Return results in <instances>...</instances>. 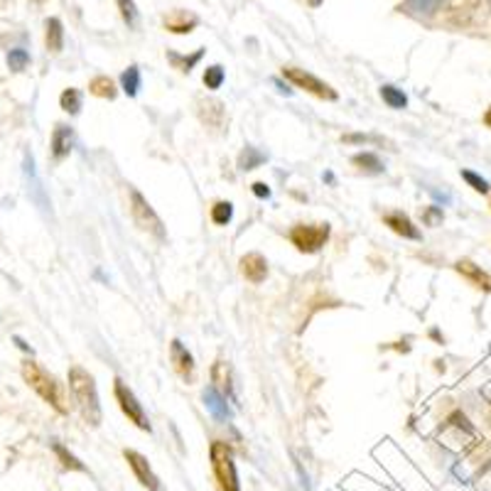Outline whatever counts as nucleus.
Instances as JSON below:
<instances>
[{
  "label": "nucleus",
  "instance_id": "nucleus-1",
  "mask_svg": "<svg viewBox=\"0 0 491 491\" xmlns=\"http://www.w3.org/2000/svg\"><path fill=\"white\" fill-rule=\"evenodd\" d=\"M69 389H72L76 406L82 410L83 423H89L92 427L101 425V403H99V390H96V381H93L92 373L82 366H72L69 369Z\"/></svg>",
  "mask_w": 491,
  "mask_h": 491
},
{
  "label": "nucleus",
  "instance_id": "nucleus-2",
  "mask_svg": "<svg viewBox=\"0 0 491 491\" xmlns=\"http://www.w3.org/2000/svg\"><path fill=\"white\" fill-rule=\"evenodd\" d=\"M22 379H25V383H28L30 389L35 390L45 403H49L57 413H62V416L69 413V406H66V396H65V389H62V383H59L49 371L42 369L38 362H30L28 359V362L22 364Z\"/></svg>",
  "mask_w": 491,
  "mask_h": 491
},
{
  "label": "nucleus",
  "instance_id": "nucleus-3",
  "mask_svg": "<svg viewBox=\"0 0 491 491\" xmlns=\"http://www.w3.org/2000/svg\"><path fill=\"white\" fill-rule=\"evenodd\" d=\"M209 460H212L214 479H216L219 491H241L232 447L222 443V440H216V443H212V450H209Z\"/></svg>",
  "mask_w": 491,
  "mask_h": 491
},
{
  "label": "nucleus",
  "instance_id": "nucleus-4",
  "mask_svg": "<svg viewBox=\"0 0 491 491\" xmlns=\"http://www.w3.org/2000/svg\"><path fill=\"white\" fill-rule=\"evenodd\" d=\"M130 214H133V222L138 224L140 232L150 233L155 239H165V226L160 222L158 212L150 206V202L145 197L140 195L138 189H130Z\"/></svg>",
  "mask_w": 491,
  "mask_h": 491
},
{
  "label": "nucleus",
  "instance_id": "nucleus-5",
  "mask_svg": "<svg viewBox=\"0 0 491 491\" xmlns=\"http://www.w3.org/2000/svg\"><path fill=\"white\" fill-rule=\"evenodd\" d=\"M329 241V224H295L290 229V243L300 253H317Z\"/></svg>",
  "mask_w": 491,
  "mask_h": 491
},
{
  "label": "nucleus",
  "instance_id": "nucleus-6",
  "mask_svg": "<svg viewBox=\"0 0 491 491\" xmlns=\"http://www.w3.org/2000/svg\"><path fill=\"white\" fill-rule=\"evenodd\" d=\"M283 76L290 83H295L297 89H305L307 93H312L317 99H325V101H337L339 99V93L334 92L329 83L317 79L315 75H310V72L300 69V66H283Z\"/></svg>",
  "mask_w": 491,
  "mask_h": 491
},
{
  "label": "nucleus",
  "instance_id": "nucleus-7",
  "mask_svg": "<svg viewBox=\"0 0 491 491\" xmlns=\"http://www.w3.org/2000/svg\"><path fill=\"white\" fill-rule=\"evenodd\" d=\"M113 396H116V400H118V408H121L123 416L128 417V423H133L138 430L150 433V423H148V416H145V410H143V406H140V400L136 399V393H133V390H130L121 379L113 381Z\"/></svg>",
  "mask_w": 491,
  "mask_h": 491
},
{
  "label": "nucleus",
  "instance_id": "nucleus-8",
  "mask_svg": "<svg viewBox=\"0 0 491 491\" xmlns=\"http://www.w3.org/2000/svg\"><path fill=\"white\" fill-rule=\"evenodd\" d=\"M170 362H172V369H175V373L180 379L185 381V383H195V356L189 354V349H187L180 339H172V344H170Z\"/></svg>",
  "mask_w": 491,
  "mask_h": 491
},
{
  "label": "nucleus",
  "instance_id": "nucleus-9",
  "mask_svg": "<svg viewBox=\"0 0 491 491\" xmlns=\"http://www.w3.org/2000/svg\"><path fill=\"white\" fill-rule=\"evenodd\" d=\"M123 457H126V462H128V467L133 469V474H136V479H138L143 487L148 491H162V484H160L158 474L150 469L148 460L143 457L140 452H136V450H126L123 452Z\"/></svg>",
  "mask_w": 491,
  "mask_h": 491
},
{
  "label": "nucleus",
  "instance_id": "nucleus-10",
  "mask_svg": "<svg viewBox=\"0 0 491 491\" xmlns=\"http://www.w3.org/2000/svg\"><path fill=\"white\" fill-rule=\"evenodd\" d=\"M197 113H199L202 123L214 130H224V126L229 123L226 106H224L222 101H216V99H202V101H199V109H197Z\"/></svg>",
  "mask_w": 491,
  "mask_h": 491
},
{
  "label": "nucleus",
  "instance_id": "nucleus-11",
  "mask_svg": "<svg viewBox=\"0 0 491 491\" xmlns=\"http://www.w3.org/2000/svg\"><path fill=\"white\" fill-rule=\"evenodd\" d=\"M383 224H386L393 233L403 236V239H410V241H420V239H423V233H420V229L413 224V219H410L408 214L389 212L383 216Z\"/></svg>",
  "mask_w": 491,
  "mask_h": 491
},
{
  "label": "nucleus",
  "instance_id": "nucleus-12",
  "mask_svg": "<svg viewBox=\"0 0 491 491\" xmlns=\"http://www.w3.org/2000/svg\"><path fill=\"white\" fill-rule=\"evenodd\" d=\"M454 270H457V273H460L469 285L479 287V290H484V293H491V276L487 273V270L479 268V266H474L472 260H467V259L457 260V263H454Z\"/></svg>",
  "mask_w": 491,
  "mask_h": 491
},
{
  "label": "nucleus",
  "instance_id": "nucleus-13",
  "mask_svg": "<svg viewBox=\"0 0 491 491\" xmlns=\"http://www.w3.org/2000/svg\"><path fill=\"white\" fill-rule=\"evenodd\" d=\"M241 276L253 285H260L263 280L268 278V260L263 259L260 253H246L241 259Z\"/></svg>",
  "mask_w": 491,
  "mask_h": 491
},
{
  "label": "nucleus",
  "instance_id": "nucleus-14",
  "mask_svg": "<svg viewBox=\"0 0 491 491\" xmlns=\"http://www.w3.org/2000/svg\"><path fill=\"white\" fill-rule=\"evenodd\" d=\"M72 145H75V130L65 123H57L55 133H52V160L62 162L65 158H69Z\"/></svg>",
  "mask_w": 491,
  "mask_h": 491
},
{
  "label": "nucleus",
  "instance_id": "nucleus-15",
  "mask_svg": "<svg viewBox=\"0 0 491 491\" xmlns=\"http://www.w3.org/2000/svg\"><path fill=\"white\" fill-rule=\"evenodd\" d=\"M479 5H482V0H445L443 15L450 22H467L477 13Z\"/></svg>",
  "mask_w": 491,
  "mask_h": 491
},
{
  "label": "nucleus",
  "instance_id": "nucleus-16",
  "mask_svg": "<svg viewBox=\"0 0 491 491\" xmlns=\"http://www.w3.org/2000/svg\"><path fill=\"white\" fill-rule=\"evenodd\" d=\"M197 15L187 13V10H172L165 18V30L167 32H175V35H187L197 28Z\"/></svg>",
  "mask_w": 491,
  "mask_h": 491
},
{
  "label": "nucleus",
  "instance_id": "nucleus-17",
  "mask_svg": "<svg viewBox=\"0 0 491 491\" xmlns=\"http://www.w3.org/2000/svg\"><path fill=\"white\" fill-rule=\"evenodd\" d=\"M212 381H214V390H216V393L229 396V393H232V366H229L226 362L214 364Z\"/></svg>",
  "mask_w": 491,
  "mask_h": 491
},
{
  "label": "nucleus",
  "instance_id": "nucleus-18",
  "mask_svg": "<svg viewBox=\"0 0 491 491\" xmlns=\"http://www.w3.org/2000/svg\"><path fill=\"white\" fill-rule=\"evenodd\" d=\"M47 32H45V45L49 52H62V47H65V28H62V22L57 18L47 20Z\"/></svg>",
  "mask_w": 491,
  "mask_h": 491
},
{
  "label": "nucleus",
  "instance_id": "nucleus-19",
  "mask_svg": "<svg viewBox=\"0 0 491 491\" xmlns=\"http://www.w3.org/2000/svg\"><path fill=\"white\" fill-rule=\"evenodd\" d=\"M89 93H93L96 99L113 101L118 96V89H116V82H113L111 76H93L92 83H89Z\"/></svg>",
  "mask_w": 491,
  "mask_h": 491
},
{
  "label": "nucleus",
  "instance_id": "nucleus-20",
  "mask_svg": "<svg viewBox=\"0 0 491 491\" xmlns=\"http://www.w3.org/2000/svg\"><path fill=\"white\" fill-rule=\"evenodd\" d=\"M381 99L389 109H406V103H408V96L400 92L399 86H390V83L381 86Z\"/></svg>",
  "mask_w": 491,
  "mask_h": 491
},
{
  "label": "nucleus",
  "instance_id": "nucleus-21",
  "mask_svg": "<svg viewBox=\"0 0 491 491\" xmlns=\"http://www.w3.org/2000/svg\"><path fill=\"white\" fill-rule=\"evenodd\" d=\"M352 162L364 172H371V175H379L383 172V162L379 160V155H373V153H359V155H354Z\"/></svg>",
  "mask_w": 491,
  "mask_h": 491
},
{
  "label": "nucleus",
  "instance_id": "nucleus-22",
  "mask_svg": "<svg viewBox=\"0 0 491 491\" xmlns=\"http://www.w3.org/2000/svg\"><path fill=\"white\" fill-rule=\"evenodd\" d=\"M232 216H233L232 202H224V199H219V202H214V206H212V222L216 224V226H226V224L232 222Z\"/></svg>",
  "mask_w": 491,
  "mask_h": 491
},
{
  "label": "nucleus",
  "instance_id": "nucleus-23",
  "mask_svg": "<svg viewBox=\"0 0 491 491\" xmlns=\"http://www.w3.org/2000/svg\"><path fill=\"white\" fill-rule=\"evenodd\" d=\"M59 106H62L66 113L76 116V113L82 111V93L76 92V89H66V92L59 96Z\"/></svg>",
  "mask_w": 491,
  "mask_h": 491
},
{
  "label": "nucleus",
  "instance_id": "nucleus-24",
  "mask_svg": "<svg viewBox=\"0 0 491 491\" xmlns=\"http://www.w3.org/2000/svg\"><path fill=\"white\" fill-rule=\"evenodd\" d=\"M121 86L123 92L128 93V96H136L140 89V72L138 66H128L126 72L121 75Z\"/></svg>",
  "mask_w": 491,
  "mask_h": 491
},
{
  "label": "nucleus",
  "instance_id": "nucleus-25",
  "mask_svg": "<svg viewBox=\"0 0 491 491\" xmlns=\"http://www.w3.org/2000/svg\"><path fill=\"white\" fill-rule=\"evenodd\" d=\"M263 162H266V155L259 153L256 148H246L241 155H239V167H241V170H256V167L263 165Z\"/></svg>",
  "mask_w": 491,
  "mask_h": 491
},
{
  "label": "nucleus",
  "instance_id": "nucleus-26",
  "mask_svg": "<svg viewBox=\"0 0 491 491\" xmlns=\"http://www.w3.org/2000/svg\"><path fill=\"white\" fill-rule=\"evenodd\" d=\"M462 180L472 187L474 192H479V195H487V192H489V182H487L484 177L477 175V172H472V170H462Z\"/></svg>",
  "mask_w": 491,
  "mask_h": 491
},
{
  "label": "nucleus",
  "instance_id": "nucleus-27",
  "mask_svg": "<svg viewBox=\"0 0 491 491\" xmlns=\"http://www.w3.org/2000/svg\"><path fill=\"white\" fill-rule=\"evenodd\" d=\"M118 3V10H121V18L126 20V25L136 28L138 25V10H136V3L133 0H116Z\"/></svg>",
  "mask_w": 491,
  "mask_h": 491
},
{
  "label": "nucleus",
  "instance_id": "nucleus-28",
  "mask_svg": "<svg viewBox=\"0 0 491 491\" xmlns=\"http://www.w3.org/2000/svg\"><path fill=\"white\" fill-rule=\"evenodd\" d=\"M224 83V66L214 65L205 69V86L206 89H219Z\"/></svg>",
  "mask_w": 491,
  "mask_h": 491
},
{
  "label": "nucleus",
  "instance_id": "nucleus-29",
  "mask_svg": "<svg viewBox=\"0 0 491 491\" xmlns=\"http://www.w3.org/2000/svg\"><path fill=\"white\" fill-rule=\"evenodd\" d=\"M55 454L62 460V464H65L66 469H75V472H83V464L76 460L75 454L72 452H66L65 447L62 445H55Z\"/></svg>",
  "mask_w": 491,
  "mask_h": 491
},
{
  "label": "nucleus",
  "instance_id": "nucleus-30",
  "mask_svg": "<svg viewBox=\"0 0 491 491\" xmlns=\"http://www.w3.org/2000/svg\"><path fill=\"white\" fill-rule=\"evenodd\" d=\"M202 59V52H195L192 57H180V55H170V62L175 65V69H180V72H189L192 66L197 65Z\"/></svg>",
  "mask_w": 491,
  "mask_h": 491
},
{
  "label": "nucleus",
  "instance_id": "nucleus-31",
  "mask_svg": "<svg viewBox=\"0 0 491 491\" xmlns=\"http://www.w3.org/2000/svg\"><path fill=\"white\" fill-rule=\"evenodd\" d=\"M8 65L13 72H22V69L30 65L28 52H25V49H13L8 55Z\"/></svg>",
  "mask_w": 491,
  "mask_h": 491
},
{
  "label": "nucleus",
  "instance_id": "nucleus-32",
  "mask_svg": "<svg viewBox=\"0 0 491 491\" xmlns=\"http://www.w3.org/2000/svg\"><path fill=\"white\" fill-rule=\"evenodd\" d=\"M443 219H445V214H443L440 206H425V209H423V222H425L427 226H440Z\"/></svg>",
  "mask_w": 491,
  "mask_h": 491
},
{
  "label": "nucleus",
  "instance_id": "nucleus-33",
  "mask_svg": "<svg viewBox=\"0 0 491 491\" xmlns=\"http://www.w3.org/2000/svg\"><path fill=\"white\" fill-rule=\"evenodd\" d=\"M222 393H216V390H206L205 393V400H206V406H209V408L214 410V416L216 417H222L224 413H222Z\"/></svg>",
  "mask_w": 491,
  "mask_h": 491
},
{
  "label": "nucleus",
  "instance_id": "nucleus-34",
  "mask_svg": "<svg viewBox=\"0 0 491 491\" xmlns=\"http://www.w3.org/2000/svg\"><path fill=\"white\" fill-rule=\"evenodd\" d=\"M344 143H381V138H373V136H356V133H349L344 136Z\"/></svg>",
  "mask_w": 491,
  "mask_h": 491
},
{
  "label": "nucleus",
  "instance_id": "nucleus-35",
  "mask_svg": "<svg viewBox=\"0 0 491 491\" xmlns=\"http://www.w3.org/2000/svg\"><path fill=\"white\" fill-rule=\"evenodd\" d=\"M250 189H253V195L259 197V199H268L270 197V189L266 182H253V185H250Z\"/></svg>",
  "mask_w": 491,
  "mask_h": 491
},
{
  "label": "nucleus",
  "instance_id": "nucleus-36",
  "mask_svg": "<svg viewBox=\"0 0 491 491\" xmlns=\"http://www.w3.org/2000/svg\"><path fill=\"white\" fill-rule=\"evenodd\" d=\"M484 123H487V126H489V128H491V106H489V109H487V113H484Z\"/></svg>",
  "mask_w": 491,
  "mask_h": 491
},
{
  "label": "nucleus",
  "instance_id": "nucleus-37",
  "mask_svg": "<svg viewBox=\"0 0 491 491\" xmlns=\"http://www.w3.org/2000/svg\"><path fill=\"white\" fill-rule=\"evenodd\" d=\"M35 3H45V0H35Z\"/></svg>",
  "mask_w": 491,
  "mask_h": 491
},
{
  "label": "nucleus",
  "instance_id": "nucleus-38",
  "mask_svg": "<svg viewBox=\"0 0 491 491\" xmlns=\"http://www.w3.org/2000/svg\"><path fill=\"white\" fill-rule=\"evenodd\" d=\"M489 403H491V400H489Z\"/></svg>",
  "mask_w": 491,
  "mask_h": 491
}]
</instances>
